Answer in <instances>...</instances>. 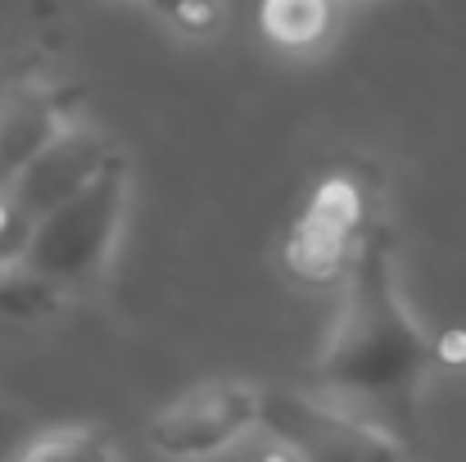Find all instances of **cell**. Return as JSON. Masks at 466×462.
I'll return each instance as SVG.
<instances>
[{"label": "cell", "instance_id": "8fae6325", "mask_svg": "<svg viewBox=\"0 0 466 462\" xmlns=\"http://www.w3.org/2000/svg\"><path fill=\"white\" fill-rule=\"evenodd\" d=\"M32 218L9 200V190H0V272L9 268V263H18V254L27 250V241H32Z\"/></svg>", "mask_w": 466, "mask_h": 462}, {"label": "cell", "instance_id": "3957f363", "mask_svg": "<svg viewBox=\"0 0 466 462\" xmlns=\"http://www.w3.org/2000/svg\"><path fill=\"white\" fill-rule=\"evenodd\" d=\"M380 227V177L367 163L339 159L309 181L286 241L281 259L286 272L304 286H339L358 263L362 245Z\"/></svg>", "mask_w": 466, "mask_h": 462}, {"label": "cell", "instance_id": "7c38bea8", "mask_svg": "<svg viewBox=\"0 0 466 462\" xmlns=\"http://www.w3.org/2000/svg\"><path fill=\"white\" fill-rule=\"evenodd\" d=\"M444 363H466V331L440 335V367H444Z\"/></svg>", "mask_w": 466, "mask_h": 462}, {"label": "cell", "instance_id": "9c48e42d", "mask_svg": "<svg viewBox=\"0 0 466 462\" xmlns=\"http://www.w3.org/2000/svg\"><path fill=\"white\" fill-rule=\"evenodd\" d=\"M118 445L91 426V422H59V426H46L36 431L27 445H18V458L36 462V458H114Z\"/></svg>", "mask_w": 466, "mask_h": 462}, {"label": "cell", "instance_id": "277c9868", "mask_svg": "<svg viewBox=\"0 0 466 462\" xmlns=\"http://www.w3.org/2000/svg\"><path fill=\"white\" fill-rule=\"evenodd\" d=\"M263 431L299 458H394L408 440L385 422L321 395V390H277L263 385Z\"/></svg>", "mask_w": 466, "mask_h": 462}, {"label": "cell", "instance_id": "52a82bcc", "mask_svg": "<svg viewBox=\"0 0 466 462\" xmlns=\"http://www.w3.org/2000/svg\"><path fill=\"white\" fill-rule=\"evenodd\" d=\"M68 91L46 82L0 87V190L68 128Z\"/></svg>", "mask_w": 466, "mask_h": 462}, {"label": "cell", "instance_id": "6da1fadb", "mask_svg": "<svg viewBox=\"0 0 466 462\" xmlns=\"http://www.w3.org/2000/svg\"><path fill=\"white\" fill-rule=\"evenodd\" d=\"M440 367V340L412 317L399 295L394 241L385 227L362 245L339 282V308L312 363V390L408 431L426 376Z\"/></svg>", "mask_w": 466, "mask_h": 462}, {"label": "cell", "instance_id": "7a4b0ae2", "mask_svg": "<svg viewBox=\"0 0 466 462\" xmlns=\"http://www.w3.org/2000/svg\"><path fill=\"white\" fill-rule=\"evenodd\" d=\"M127 159L118 154L86 190L50 209L36 227L18 263L0 272V308L14 317L50 313L64 300H77L105 282L114 245L123 236L127 213Z\"/></svg>", "mask_w": 466, "mask_h": 462}, {"label": "cell", "instance_id": "ba28073f", "mask_svg": "<svg viewBox=\"0 0 466 462\" xmlns=\"http://www.w3.org/2000/svg\"><path fill=\"white\" fill-rule=\"evenodd\" d=\"M258 23L281 50H317L335 27V0H263Z\"/></svg>", "mask_w": 466, "mask_h": 462}, {"label": "cell", "instance_id": "30bf717a", "mask_svg": "<svg viewBox=\"0 0 466 462\" xmlns=\"http://www.w3.org/2000/svg\"><path fill=\"white\" fill-rule=\"evenodd\" d=\"M177 36H213L227 23V0H150Z\"/></svg>", "mask_w": 466, "mask_h": 462}, {"label": "cell", "instance_id": "5b68a950", "mask_svg": "<svg viewBox=\"0 0 466 462\" xmlns=\"http://www.w3.org/2000/svg\"><path fill=\"white\" fill-rule=\"evenodd\" d=\"M249 431H263V385L254 381H199L150 417V449L163 458H213Z\"/></svg>", "mask_w": 466, "mask_h": 462}, {"label": "cell", "instance_id": "8992f818", "mask_svg": "<svg viewBox=\"0 0 466 462\" xmlns=\"http://www.w3.org/2000/svg\"><path fill=\"white\" fill-rule=\"evenodd\" d=\"M114 159H118V150H114L100 132L68 123L5 190H9V200H14L32 222H41L50 209H59L64 200H73L77 190H86Z\"/></svg>", "mask_w": 466, "mask_h": 462}]
</instances>
